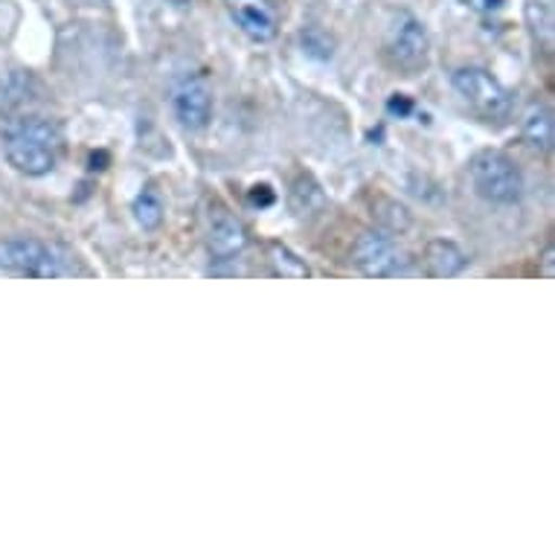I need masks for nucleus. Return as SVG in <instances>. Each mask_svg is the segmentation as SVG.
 I'll use <instances>...</instances> for the list:
<instances>
[{
	"instance_id": "obj_1",
	"label": "nucleus",
	"mask_w": 555,
	"mask_h": 555,
	"mask_svg": "<svg viewBox=\"0 0 555 555\" xmlns=\"http://www.w3.org/2000/svg\"><path fill=\"white\" fill-rule=\"evenodd\" d=\"M59 128L41 117H10L3 122V152L21 175L38 178L55 166Z\"/></svg>"
},
{
	"instance_id": "obj_2",
	"label": "nucleus",
	"mask_w": 555,
	"mask_h": 555,
	"mask_svg": "<svg viewBox=\"0 0 555 555\" xmlns=\"http://www.w3.org/2000/svg\"><path fill=\"white\" fill-rule=\"evenodd\" d=\"M0 271L55 280L76 273V259L59 245H47L41 238H0Z\"/></svg>"
},
{
	"instance_id": "obj_3",
	"label": "nucleus",
	"mask_w": 555,
	"mask_h": 555,
	"mask_svg": "<svg viewBox=\"0 0 555 555\" xmlns=\"http://www.w3.org/2000/svg\"><path fill=\"white\" fill-rule=\"evenodd\" d=\"M474 192L489 204H518L524 198V175L509 155L486 149L472 157L468 166Z\"/></svg>"
},
{
	"instance_id": "obj_4",
	"label": "nucleus",
	"mask_w": 555,
	"mask_h": 555,
	"mask_svg": "<svg viewBox=\"0 0 555 555\" xmlns=\"http://www.w3.org/2000/svg\"><path fill=\"white\" fill-rule=\"evenodd\" d=\"M454 91L463 96V102L474 114H480L482 119H506L512 111V93L494 79L489 70L482 67H460L451 76Z\"/></svg>"
},
{
	"instance_id": "obj_5",
	"label": "nucleus",
	"mask_w": 555,
	"mask_h": 555,
	"mask_svg": "<svg viewBox=\"0 0 555 555\" xmlns=\"http://www.w3.org/2000/svg\"><path fill=\"white\" fill-rule=\"evenodd\" d=\"M384 50L390 55V62L404 70L408 76L420 74L422 67L428 64V50L430 38L428 29L416 15L410 12H399L392 18L390 29H387V38H384Z\"/></svg>"
},
{
	"instance_id": "obj_6",
	"label": "nucleus",
	"mask_w": 555,
	"mask_h": 555,
	"mask_svg": "<svg viewBox=\"0 0 555 555\" xmlns=\"http://www.w3.org/2000/svg\"><path fill=\"white\" fill-rule=\"evenodd\" d=\"M352 262L361 273L366 276H399V273H408V254L401 250L399 242L382 230H366L361 233L352 247Z\"/></svg>"
},
{
	"instance_id": "obj_7",
	"label": "nucleus",
	"mask_w": 555,
	"mask_h": 555,
	"mask_svg": "<svg viewBox=\"0 0 555 555\" xmlns=\"http://www.w3.org/2000/svg\"><path fill=\"white\" fill-rule=\"evenodd\" d=\"M172 111L178 122L190 131L207 128L212 117V96L201 76H181L172 88Z\"/></svg>"
},
{
	"instance_id": "obj_8",
	"label": "nucleus",
	"mask_w": 555,
	"mask_h": 555,
	"mask_svg": "<svg viewBox=\"0 0 555 555\" xmlns=\"http://www.w3.org/2000/svg\"><path fill=\"white\" fill-rule=\"evenodd\" d=\"M230 18L250 41H273L280 33V12L273 0H224Z\"/></svg>"
},
{
	"instance_id": "obj_9",
	"label": "nucleus",
	"mask_w": 555,
	"mask_h": 555,
	"mask_svg": "<svg viewBox=\"0 0 555 555\" xmlns=\"http://www.w3.org/2000/svg\"><path fill=\"white\" fill-rule=\"evenodd\" d=\"M207 245L216 259H233L247 247V230L245 224L228 210H216L210 219V233H207Z\"/></svg>"
},
{
	"instance_id": "obj_10",
	"label": "nucleus",
	"mask_w": 555,
	"mask_h": 555,
	"mask_svg": "<svg viewBox=\"0 0 555 555\" xmlns=\"http://www.w3.org/2000/svg\"><path fill=\"white\" fill-rule=\"evenodd\" d=\"M465 264H468L465 250L460 245H454V242H448V238H434L425 247V268L437 280H451V276L465 271Z\"/></svg>"
},
{
	"instance_id": "obj_11",
	"label": "nucleus",
	"mask_w": 555,
	"mask_h": 555,
	"mask_svg": "<svg viewBox=\"0 0 555 555\" xmlns=\"http://www.w3.org/2000/svg\"><path fill=\"white\" fill-rule=\"evenodd\" d=\"M520 131L527 137L529 146H535L538 152H550L555 143L553 111L546 108L544 102H529L520 117Z\"/></svg>"
},
{
	"instance_id": "obj_12",
	"label": "nucleus",
	"mask_w": 555,
	"mask_h": 555,
	"mask_svg": "<svg viewBox=\"0 0 555 555\" xmlns=\"http://www.w3.org/2000/svg\"><path fill=\"white\" fill-rule=\"evenodd\" d=\"M134 219L137 224L143 230H155L160 228V221H164V204L157 198L155 192H140L134 201Z\"/></svg>"
},
{
	"instance_id": "obj_13",
	"label": "nucleus",
	"mask_w": 555,
	"mask_h": 555,
	"mask_svg": "<svg viewBox=\"0 0 555 555\" xmlns=\"http://www.w3.org/2000/svg\"><path fill=\"white\" fill-rule=\"evenodd\" d=\"M271 256L273 264H276V271L283 273V276H309V268H306L288 247L271 245Z\"/></svg>"
},
{
	"instance_id": "obj_14",
	"label": "nucleus",
	"mask_w": 555,
	"mask_h": 555,
	"mask_svg": "<svg viewBox=\"0 0 555 555\" xmlns=\"http://www.w3.org/2000/svg\"><path fill=\"white\" fill-rule=\"evenodd\" d=\"M527 15H529V24H532V33H535L538 38H544V44L550 47V41H553V10H550V7H544V12H541L544 18H538L535 7L529 3Z\"/></svg>"
},
{
	"instance_id": "obj_15",
	"label": "nucleus",
	"mask_w": 555,
	"mask_h": 555,
	"mask_svg": "<svg viewBox=\"0 0 555 555\" xmlns=\"http://www.w3.org/2000/svg\"><path fill=\"white\" fill-rule=\"evenodd\" d=\"M460 3L474 12H498L506 0H460Z\"/></svg>"
},
{
	"instance_id": "obj_16",
	"label": "nucleus",
	"mask_w": 555,
	"mask_h": 555,
	"mask_svg": "<svg viewBox=\"0 0 555 555\" xmlns=\"http://www.w3.org/2000/svg\"><path fill=\"white\" fill-rule=\"evenodd\" d=\"M387 108H390L392 114H399V117H408L410 111H413V102H410L404 93H392V100Z\"/></svg>"
},
{
	"instance_id": "obj_17",
	"label": "nucleus",
	"mask_w": 555,
	"mask_h": 555,
	"mask_svg": "<svg viewBox=\"0 0 555 555\" xmlns=\"http://www.w3.org/2000/svg\"><path fill=\"white\" fill-rule=\"evenodd\" d=\"M553 259H555V247H546L544 256H541V273H544L546 280H553V276H555Z\"/></svg>"
},
{
	"instance_id": "obj_18",
	"label": "nucleus",
	"mask_w": 555,
	"mask_h": 555,
	"mask_svg": "<svg viewBox=\"0 0 555 555\" xmlns=\"http://www.w3.org/2000/svg\"><path fill=\"white\" fill-rule=\"evenodd\" d=\"M250 201H254V204H262V207H268V204H273V192H268V186H254V192H250Z\"/></svg>"
},
{
	"instance_id": "obj_19",
	"label": "nucleus",
	"mask_w": 555,
	"mask_h": 555,
	"mask_svg": "<svg viewBox=\"0 0 555 555\" xmlns=\"http://www.w3.org/2000/svg\"><path fill=\"white\" fill-rule=\"evenodd\" d=\"M169 3H178V7H186V3H192V0H169Z\"/></svg>"
}]
</instances>
